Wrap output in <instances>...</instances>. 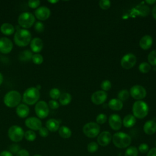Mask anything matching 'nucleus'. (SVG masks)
<instances>
[{"label": "nucleus", "mask_w": 156, "mask_h": 156, "mask_svg": "<svg viewBox=\"0 0 156 156\" xmlns=\"http://www.w3.org/2000/svg\"><path fill=\"white\" fill-rule=\"evenodd\" d=\"M112 140L113 144L116 147L124 149L129 146L132 141V138L128 134L122 132H119L115 133L112 136Z\"/></svg>", "instance_id": "obj_1"}, {"label": "nucleus", "mask_w": 156, "mask_h": 156, "mask_svg": "<svg viewBox=\"0 0 156 156\" xmlns=\"http://www.w3.org/2000/svg\"><path fill=\"white\" fill-rule=\"evenodd\" d=\"M31 40L30 32L24 29H19L14 35V41L15 44L20 47L26 46Z\"/></svg>", "instance_id": "obj_2"}, {"label": "nucleus", "mask_w": 156, "mask_h": 156, "mask_svg": "<svg viewBox=\"0 0 156 156\" xmlns=\"http://www.w3.org/2000/svg\"><path fill=\"white\" fill-rule=\"evenodd\" d=\"M148 112L149 107L144 101L139 100L133 104L132 113L135 118L143 119L147 115Z\"/></svg>", "instance_id": "obj_3"}, {"label": "nucleus", "mask_w": 156, "mask_h": 156, "mask_svg": "<svg viewBox=\"0 0 156 156\" xmlns=\"http://www.w3.org/2000/svg\"><path fill=\"white\" fill-rule=\"evenodd\" d=\"M21 99L20 93L16 90H11L8 91L4 97V104L10 108L18 106Z\"/></svg>", "instance_id": "obj_4"}, {"label": "nucleus", "mask_w": 156, "mask_h": 156, "mask_svg": "<svg viewBox=\"0 0 156 156\" xmlns=\"http://www.w3.org/2000/svg\"><path fill=\"white\" fill-rule=\"evenodd\" d=\"M40 98L39 90L36 87H29L26 90L23 96V101L28 105H33Z\"/></svg>", "instance_id": "obj_5"}, {"label": "nucleus", "mask_w": 156, "mask_h": 156, "mask_svg": "<svg viewBox=\"0 0 156 156\" xmlns=\"http://www.w3.org/2000/svg\"><path fill=\"white\" fill-rule=\"evenodd\" d=\"M35 21V18L34 15L32 13L28 12H25L21 13L18 16V20L19 25L25 29L30 27L34 24Z\"/></svg>", "instance_id": "obj_6"}, {"label": "nucleus", "mask_w": 156, "mask_h": 156, "mask_svg": "<svg viewBox=\"0 0 156 156\" xmlns=\"http://www.w3.org/2000/svg\"><path fill=\"white\" fill-rule=\"evenodd\" d=\"M8 136L11 141L18 143L23 140L24 136V132L20 126L13 125L9 129Z\"/></svg>", "instance_id": "obj_7"}, {"label": "nucleus", "mask_w": 156, "mask_h": 156, "mask_svg": "<svg viewBox=\"0 0 156 156\" xmlns=\"http://www.w3.org/2000/svg\"><path fill=\"white\" fill-rule=\"evenodd\" d=\"M83 132L88 138H95L99 134L100 127L96 122H88L83 126Z\"/></svg>", "instance_id": "obj_8"}, {"label": "nucleus", "mask_w": 156, "mask_h": 156, "mask_svg": "<svg viewBox=\"0 0 156 156\" xmlns=\"http://www.w3.org/2000/svg\"><path fill=\"white\" fill-rule=\"evenodd\" d=\"M35 111L37 116L41 119L46 118L49 112L48 104L44 101H40L37 102L35 106Z\"/></svg>", "instance_id": "obj_9"}, {"label": "nucleus", "mask_w": 156, "mask_h": 156, "mask_svg": "<svg viewBox=\"0 0 156 156\" xmlns=\"http://www.w3.org/2000/svg\"><path fill=\"white\" fill-rule=\"evenodd\" d=\"M129 93L133 99L138 101L144 98L146 96V89L143 86L138 85L132 87Z\"/></svg>", "instance_id": "obj_10"}, {"label": "nucleus", "mask_w": 156, "mask_h": 156, "mask_svg": "<svg viewBox=\"0 0 156 156\" xmlns=\"http://www.w3.org/2000/svg\"><path fill=\"white\" fill-rule=\"evenodd\" d=\"M136 62V58L135 55L132 53H128L122 57L121 65L123 68L129 69L132 68L135 65Z\"/></svg>", "instance_id": "obj_11"}, {"label": "nucleus", "mask_w": 156, "mask_h": 156, "mask_svg": "<svg viewBox=\"0 0 156 156\" xmlns=\"http://www.w3.org/2000/svg\"><path fill=\"white\" fill-rule=\"evenodd\" d=\"M107 98V94L105 91L102 90H98L93 93L91 95V101L96 105H100L103 104Z\"/></svg>", "instance_id": "obj_12"}, {"label": "nucleus", "mask_w": 156, "mask_h": 156, "mask_svg": "<svg viewBox=\"0 0 156 156\" xmlns=\"http://www.w3.org/2000/svg\"><path fill=\"white\" fill-rule=\"evenodd\" d=\"M25 124L32 130H38L42 127L41 120L36 117H30L26 119Z\"/></svg>", "instance_id": "obj_13"}, {"label": "nucleus", "mask_w": 156, "mask_h": 156, "mask_svg": "<svg viewBox=\"0 0 156 156\" xmlns=\"http://www.w3.org/2000/svg\"><path fill=\"white\" fill-rule=\"evenodd\" d=\"M51 15L50 9L46 6H41L35 10V16L39 20H46Z\"/></svg>", "instance_id": "obj_14"}, {"label": "nucleus", "mask_w": 156, "mask_h": 156, "mask_svg": "<svg viewBox=\"0 0 156 156\" xmlns=\"http://www.w3.org/2000/svg\"><path fill=\"white\" fill-rule=\"evenodd\" d=\"M112 140V136L108 131H104L98 135L97 141L98 144L101 146L108 145Z\"/></svg>", "instance_id": "obj_15"}, {"label": "nucleus", "mask_w": 156, "mask_h": 156, "mask_svg": "<svg viewBox=\"0 0 156 156\" xmlns=\"http://www.w3.org/2000/svg\"><path fill=\"white\" fill-rule=\"evenodd\" d=\"M108 124L110 127L114 130H119L122 124L121 117L117 114H112L110 116Z\"/></svg>", "instance_id": "obj_16"}, {"label": "nucleus", "mask_w": 156, "mask_h": 156, "mask_svg": "<svg viewBox=\"0 0 156 156\" xmlns=\"http://www.w3.org/2000/svg\"><path fill=\"white\" fill-rule=\"evenodd\" d=\"M13 48L12 41L7 37H1L0 38V52L3 54L9 53Z\"/></svg>", "instance_id": "obj_17"}, {"label": "nucleus", "mask_w": 156, "mask_h": 156, "mask_svg": "<svg viewBox=\"0 0 156 156\" xmlns=\"http://www.w3.org/2000/svg\"><path fill=\"white\" fill-rule=\"evenodd\" d=\"M30 46L31 50L33 52L37 53L42 50L43 48V43L41 38L38 37H35L30 41Z\"/></svg>", "instance_id": "obj_18"}, {"label": "nucleus", "mask_w": 156, "mask_h": 156, "mask_svg": "<svg viewBox=\"0 0 156 156\" xmlns=\"http://www.w3.org/2000/svg\"><path fill=\"white\" fill-rule=\"evenodd\" d=\"M143 130L147 135H153L156 132V122L154 120H149L146 121L144 124Z\"/></svg>", "instance_id": "obj_19"}, {"label": "nucleus", "mask_w": 156, "mask_h": 156, "mask_svg": "<svg viewBox=\"0 0 156 156\" xmlns=\"http://www.w3.org/2000/svg\"><path fill=\"white\" fill-rule=\"evenodd\" d=\"M153 43V39L150 35H146L143 36L139 41V45L141 49L144 50L149 49Z\"/></svg>", "instance_id": "obj_20"}, {"label": "nucleus", "mask_w": 156, "mask_h": 156, "mask_svg": "<svg viewBox=\"0 0 156 156\" xmlns=\"http://www.w3.org/2000/svg\"><path fill=\"white\" fill-rule=\"evenodd\" d=\"M16 112L19 117L24 118L27 117L29 113V108L24 104H20L17 106Z\"/></svg>", "instance_id": "obj_21"}, {"label": "nucleus", "mask_w": 156, "mask_h": 156, "mask_svg": "<svg viewBox=\"0 0 156 156\" xmlns=\"http://www.w3.org/2000/svg\"><path fill=\"white\" fill-rule=\"evenodd\" d=\"M46 127L50 132H56L60 128V122L55 119H49L46 122Z\"/></svg>", "instance_id": "obj_22"}, {"label": "nucleus", "mask_w": 156, "mask_h": 156, "mask_svg": "<svg viewBox=\"0 0 156 156\" xmlns=\"http://www.w3.org/2000/svg\"><path fill=\"white\" fill-rule=\"evenodd\" d=\"M108 105L110 109L115 111H118L122 108L123 103L118 99H112L108 102Z\"/></svg>", "instance_id": "obj_23"}, {"label": "nucleus", "mask_w": 156, "mask_h": 156, "mask_svg": "<svg viewBox=\"0 0 156 156\" xmlns=\"http://www.w3.org/2000/svg\"><path fill=\"white\" fill-rule=\"evenodd\" d=\"M136 123V118L132 115H126L123 120L122 121V124L123 126L127 128H130L133 127Z\"/></svg>", "instance_id": "obj_24"}, {"label": "nucleus", "mask_w": 156, "mask_h": 156, "mask_svg": "<svg viewBox=\"0 0 156 156\" xmlns=\"http://www.w3.org/2000/svg\"><path fill=\"white\" fill-rule=\"evenodd\" d=\"M0 30L3 34L6 35H10L13 34L15 28L12 24L9 23H4L1 26Z\"/></svg>", "instance_id": "obj_25"}, {"label": "nucleus", "mask_w": 156, "mask_h": 156, "mask_svg": "<svg viewBox=\"0 0 156 156\" xmlns=\"http://www.w3.org/2000/svg\"><path fill=\"white\" fill-rule=\"evenodd\" d=\"M58 134L62 138L66 139L71 136L72 132L69 127L63 126L58 129Z\"/></svg>", "instance_id": "obj_26"}, {"label": "nucleus", "mask_w": 156, "mask_h": 156, "mask_svg": "<svg viewBox=\"0 0 156 156\" xmlns=\"http://www.w3.org/2000/svg\"><path fill=\"white\" fill-rule=\"evenodd\" d=\"M71 101V96L68 93H62L59 98V102L62 105H66L70 103Z\"/></svg>", "instance_id": "obj_27"}, {"label": "nucleus", "mask_w": 156, "mask_h": 156, "mask_svg": "<svg viewBox=\"0 0 156 156\" xmlns=\"http://www.w3.org/2000/svg\"><path fill=\"white\" fill-rule=\"evenodd\" d=\"M33 54L32 52L29 50H24L22 51L20 54V60L21 61H29L30 60H32V57Z\"/></svg>", "instance_id": "obj_28"}, {"label": "nucleus", "mask_w": 156, "mask_h": 156, "mask_svg": "<svg viewBox=\"0 0 156 156\" xmlns=\"http://www.w3.org/2000/svg\"><path fill=\"white\" fill-rule=\"evenodd\" d=\"M138 150L135 146H129L125 151L124 156H138Z\"/></svg>", "instance_id": "obj_29"}, {"label": "nucleus", "mask_w": 156, "mask_h": 156, "mask_svg": "<svg viewBox=\"0 0 156 156\" xmlns=\"http://www.w3.org/2000/svg\"><path fill=\"white\" fill-rule=\"evenodd\" d=\"M151 69V65L147 62H142L138 66L139 71L142 73H147Z\"/></svg>", "instance_id": "obj_30"}, {"label": "nucleus", "mask_w": 156, "mask_h": 156, "mask_svg": "<svg viewBox=\"0 0 156 156\" xmlns=\"http://www.w3.org/2000/svg\"><path fill=\"white\" fill-rule=\"evenodd\" d=\"M36 133L34 130H29L24 133V138L29 141H33L36 139Z\"/></svg>", "instance_id": "obj_31"}, {"label": "nucleus", "mask_w": 156, "mask_h": 156, "mask_svg": "<svg viewBox=\"0 0 156 156\" xmlns=\"http://www.w3.org/2000/svg\"><path fill=\"white\" fill-rule=\"evenodd\" d=\"M149 63L153 66H156V49L152 51L147 56Z\"/></svg>", "instance_id": "obj_32"}, {"label": "nucleus", "mask_w": 156, "mask_h": 156, "mask_svg": "<svg viewBox=\"0 0 156 156\" xmlns=\"http://www.w3.org/2000/svg\"><path fill=\"white\" fill-rule=\"evenodd\" d=\"M129 92L127 90H122L118 94V99H119L122 102L126 101L129 98Z\"/></svg>", "instance_id": "obj_33"}, {"label": "nucleus", "mask_w": 156, "mask_h": 156, "mask_svg": "<svg viewBox=\"0 0 156 156\" xmlns=\"http://www.w3.org/2000/svg\"><path fill=\"white\" fill-rule=\"evenodd\" d=\"M60 95H61L60 91L58 88H52L49 91V96L52 99H53V100L58 99Z\"/></svg>", "instance_id": "obj_34"}, {"label": "nucleus", "mask_w": 156, "mask_h": 156, "mask_svg": "<svg viewBox=\"0 0 156 156\" xmlns=\"http://www.w3.org/2000/svg\"><path fill=\"white\" fill-rule=\"evenodd\" d=\"M98 148H99L98 144L94 141L90 142L87 145V150L90 153H94L96 152Z\"/></svg>", "instance_id": "obj_35"}, {"label": "nucleus", "mask_w": 156, "mask_h": 156, "mask_svg": "<svg viewBox=\"0 0 156 156\" xmlns=\"http://www.w3.org/2000/svg\"><path fill=\"white\" fill-rule=\"evenodd\" d=\"M32 62L36 65H40L43 62V57L40 54H34L32 57Z\"/></svg>", "instance_id": "obj_36"}, {"label": "nucleus", "mask_w": 156, "mask_h": 156, "mask_svg": "<svg viewBox=\"0 0 156 156\" xmlns=\"http://www.w3.org/2000/svg\"><path fill=\"white\" fill-rule=\"evenodd\" d=\"M111 87H112L111 82L108 80H105L102 81V83H101V88H102V91H108L111 88Z\"/></svg>", "instance_id": "obj_37"}, {"label": "nucleus", "mask_w": 156, "mask_h": 156, "mask_svg": "<svg viewBox=\"0 0 156 156\" xmlns=\"http://www.w3.org/2000/svg\"><path fill=\"white\" fill-rule=\"evenodd\" d=\"M99 7L103 10H107L110 8L111 5V2L108 0H101L99 2Z\"/></svg>", "instance_id": "obj_38"}, {"label": "nucleus", "mask_w": 156, "mask_h": 156, "mask_svg": "<svg viewBox=\"0 0 156 156\" xmlns=\"http://www.w3.org/2000/svg\"><path fill=\"white\" fill-rule=\"evenodd\" d=\"M96 123L98 124H104L107 121V116L104 113L99 114L96 117Z\"/></svg>", "instance_id": "obj_39"}, {"label": "nucleus", "mask_w": 156, "mask_h": 156, "mask_svg": "<svg viewBox=\"0 0 156 156\" xmlns=\"http://www.w3.org/2000/svg\"><path fill=\"white\" fill-rule=\"evenodd\" d=\"M137 149L142 154H145V153H147V152L149 151V147L146 143H141L138 146V147Z\"/></svg>", "instance_id": "obj_40"}, {"label": "nucleus", "mask_w": 156, "mask_h": 156, "mask_svg": "<svg viewBox=\"0 0 156 156\" xmlns=\"http://www.w3.org/2000/svg\"><path fill=\"white\" fill-rule=\"evenodd\" d=\"M138 7H139V9H140V10H138V12H139V14H140V15H141L143 16H146L149 12V8H148L146 5H142Z\"/></svg>", "instance_id": "obj_41"}, {"label": "nucleus", "mask_w": 156, "mask_h": 156, "mask_svg": "<svg viewBox=\"0 0 156 156\" xmlns=\"http://www.w3.org/2000/svg\"><path fill=\"white\" fill-rule=\"evenodd\" d=\"M34 29L35 30L38 32H41L44 30V24L40 22V21H37L35 23L34 25Z\"/></svg>", "instance_id": "obj_42"}, {"label": "nucleus", "mask_w": 156, "mask_h": 156, "mask_svg": "<svg viewBox=\"0 0 156 156\" xmlns=\"http://www.w3.org/2000/svg\"><path fill=\"white\" fill-rule=\"evenodd\" d=\"M20 150V146L17 144H12L9 147V151L12 154H16Z\"/></svg>", "instance_id": "obj_43"}, {"label": "nucleus", "mask_w": 156, "mask_h": 156, "mask_svg": "<svg viewBox=\"0 0 156 156\" xmlns=\"http://www.w3.org/2000/svg\"><path fill=\"white\" fill-rule=\"evenodd\" d=\"M38 133L39 135L43 138H45L48 136L49 135V130L46 127H41L39 130H38Z\"/></svg>", "instance_id": "obj_44"}, {"label": "nucleus", "mask_w": 156, "mask_h": 156, "mask_svg": "<svg viewBox=\"0 0 156 156\" xmlns=\"http://www.w3.org/2000/svg\"><path fill=\"white\" fill-rule=\"evenodd\" d=\"M28 5L32 9H35L37 8L39 6L40 4V1H34V0H30L28 1Z\"/></svg>", "instance_id": "obj_45"}, {"label": "nucleus", "mask_w": 156, "mask_h": 156, "mask_svg": "<svg viewBox=\"0 0 156 156\" xmlns=\"http://www.w3.org/2000/svg\"><path fill=\"white\" fill-rule=\"evenodd\" d=\"M48 106L52 109H57L59 107V104L55 100H51L49 101Z\"/></svg>", "instance_id": "obj_46"}, {"label": "nucleus", "mask_w": 156, "mask_h": 156, "mask_svg": "<svg viewBox=\"0 0 156 156\" xmlns=\"http://www.w3.org/2000/svg\"><path fill=\"white\" fill-rule=\"evenodd\" d=\"M16 156H30V154L28 151L24 149H20L16 153Z\"/></svg>", "instance_id": "obj_47"}, {"label": "nucleus", "mask_w": 156, "mask_h": 156, "mask_svg": "<svg viewBox=\"0 0 156 156\" xmlns=\"http://www.w3.org/2000/svg\"><path fill=\"white\" fill-rule=\"evenodd\" d=\"M147 156H156V147H152L149 150Z\"/></svg>", "instance_id": "obj_48"}, {"label": "nucleus", "mask_w": 156, "mask_h": 156, "mask_svg": "<svg viewBox=\"0 0 156 156\" xmlns=\"http://www.w3.org/2000/svg\"><path fill=\"white\" fill-rule=\"evenodd\" d=\"M0 156H13L9 151H3L0 153Z\"/></svg>", "instance_id": "obj_49"}, {"label": "nucleus", "mask_w": 156, "mask_h": 156, "mask_svg": "<svg viewBox=\"0 0 156 156\" xmlns=\"http://www.w3.org/2000/svg\"><path fill=\"white\" fill-rule=\"evenodd\" d=\"M152 16H153L154 18L156 20V5H155V6L152 8Z\"/></svg>", "instance_id": "obj_50"}, {"label": "nucleus", "mask_w": 156, "mask_h": 156, "mask_svg": "<svg viewBox=\"0 0 156 156\" xmlns=\"http://www.w3.org/2000/svg\"><path fill=\"white\" fill-rule=\"evenodd\" d=\"M146 2L147 4H149L151 5V4H153L155 3L156 1L155 0H147V1H146Z\"/></svg>", "instance_id": "obj_51"}, {"label": "nucleus", "mask_w": 156, "mask_h": 156, "mask_svg": "<svg viewBox=\"0 0 156 156\" xmlns=\"http://www.w3.org/2000/svg\"><path fill=\"white\" fill-rule=\"evenodd\" d=\"M2 82H3V76H2V74L0 73V85L2 84Z\"/></svg>", "instance_id": "obj_52"}, {"label": "nucleus", "mask_w": 156, "mask_h": 156, "mask_svg": "<svg viewBox=\"0 0 156 156\" xmlns=\"http://www.w3.org/2000/svg\"><path fill=\"white\" fill-rule=\"evenodd\" d=\"M48 2L51 3H56L58 2V1H48Z\"/></svg>", "instance_id": "obj_53"}, {"label": "nucleus", "mask_w": 156, "mask_h": 156, "mask_svg": "<svg viewBox=\"0 0 156 156\" xmlns=\"http://www.w3.org/2000/svg\"><path fill=\"white\" fill-rule=\"evenodd\" d=\"M36 88H37L38 90V89H40V88H41V86H40V85H37Z\"/></svg>", "instance_id": "obj_54"}, {"label": "nucleus", "mask_w": 156, "mask_h": 156, "mask_svg": "<svg viewBox=\"0 0 156 156\" xmlns=\"http://www.w3.org/2000/svg\"><path fill=\"white\" fill-rule=\"evenodd\" d=\"M33 156H41V155H40V154H35L34 155H33Z\"/></svg>", "instance_id": "obj_55"}, {"label": "nucleus", "mask_w": 156, "mask_h": 156, "mask_svg": "<svg viewBox=\"0 0 156 156\" xmlns=\"http://www.w3.org/2000/svg\"><path fill=\"white\" fill-rule=\"evenodd\" d=\"M155 146H156V141H155Z\"/></svg>", "instance_id": "obj_56"}]
</instances>
